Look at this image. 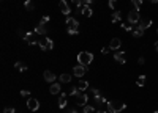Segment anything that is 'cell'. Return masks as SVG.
<instances>
[{
    "mask_svg": "<svg viewBox=\"0 0 158 113\" xmlns=\"http://www.w3.org/2000/svg\"><path fill=\"white\" fill-rule=\"evenodd\" d=\"M24 7H25L27 11H33V8H35V3H33L32 0H27V2L24 3Z\"/></svg>",
    "mask_w": 158,
    "mask_h": 113,
    "instance_id": "25",
    "label": "cell"
},
{
    "mask_svg": "<svg viewBox=\"0 0 158 113\" xmlns=\"http://www.w3.org/2000/svg\"><path fill=\"white\" fill-rule=\"evenodd\" d=\"M48 22H49V16H43L41 21H40V24H44V25H46Z\"/></svg>",
    "mask_w": 158,
    "mask_h": 113,
    "instance_id": "33",
    "label": "cell"
},
{
    "mask_svg": "<svg viewBox=\"0 0 158 113\" xmlns=\"http://www.w3.org/2000/svg\"><path fill=\"white\" fill-rule=\"evenodd\" d=\"M157 35H158V30H157Z\"/></svg>",
    "mask_w": 158,
    "mask_h": 113,
    "instance_id": "44",
    "label": "cell"
},
{
    "mask_svg": "<svg viewBox=\"0 0 158 113\" xmlns=\"http://www.w3.org/2000/svg\"><path fill=\"white\" fill-rule=\"evenodd\" d=\"M122 28H123V30H127V32H133L134 30V28H133V24H130V22H122Z\"/></svg>",
    "mask_w": 158,
    "mask_h": 113,
    "instance_id": "23",
    "label": "cell"
},
{
    "mask_svg": "<svg viewBox=\"0 0 158 113\" xmlns=\"http://www.w3.org/2000/svg\"><path fill=\"white\" fill-rule=\"evenodd\" d=\"M27 109L32 110V112H37L40 109L38 99H35V98H29V99H27Z\"/></svg>",
    "mask_w": 158,
    "mask_h": 113,
    "instance_id": "6",
    "label": "cell"
},
{
    "mask_svg": "<svg viewBox=\"0 0 158 113\" xmlns=\"http://www.w3.org/2000/svg\"><path fill=\"white\" fill-rule=\"evenodd\" d=\"M46 47H48V50L54 49V43H52V39H51V38H46Z\"/></svg>",
    "mask_w": 158,
    "mask_h": 113,
    "instance_id": "29",
    "label": "cell"
},
{
    "mask_svg": "<svg viewBox=\"0 0 158 113\" xmlns=\"http://www.w3.org/2000/svg\"><path fill=\"white\" fill-rule=\"evenodd\" d=\"M71 2H73V3H75V5H76V7H78V8H81V7H84L82 0H71Z\"/></svg>",
    "mask_w": 158,
    "mask_h": 113,
    "instance_id": "32",
    "label": "cell"
},
{
    "mask_svg": "<svg viewBox=\"0 0 158 113\" xmlns=\"http://www.w3.org/2000/svg\"><path fill=\"white\" fill-rule=\"evenodd\" d=\"M46 25H44V24H38L37 27H35V33H37V35H46Z\"/></svg>",
    "mask_w": 158,
    "mask_h": 113,
    "instance_id": "16",
    "label": "cell"
},
{
    "mask_svg": "<svg viewBox=\"0 0 158 113\" xmlns=\"http://www.w3.org/2000/svg\"><path fill=\"white\" fill-rule=\"evenodd\" d=\"M27 35L25 32H22V30H18V36H22V39H24V36Z\"/></svg>",
    "mask_w": 158,
    "mask_h": 113,
    "instance_id": "35",
    "label": "cell"
},
{
    "mask_svg": "<svg viewBox=\"0 0 158 113\" xmlns=\"http://www.w3.org/2000/svg\"><path fill=\"white\" fill-rule=\"evenodd\" d=\"M128 22H130V24H133V25H139V22H141V14H139L138 10H131V11L128 13Z\"/></svg>",
    "mask_w": 158,
    "mask_h": 113,
    "instance_id": "4",
    "label": "cell"
},
{
    "mask_svg": "<svg viewBox=\"0 0 158 113\" xmlns=\"http://www.w3.org/2000/svg\"><path fill=\"white\" fill-rule=\"evenodd\" d=\"M149 2H152V3H158V0H149Z\"/></svg>",
    "mask_w": 158,
    "mask_h": 113,
    "instance_id": "42",
    "label": "cell"
},
{
    "mask_svg": "<svg viewBox=\"0 0 158 113\" xmlns=\"http://www.w3.org/2000/svg\"><path fill=\"white\" fill-rule=\"evenodd\" d=\"M2 113H16V110H14V107H7Z\"/></svg>",
    "mask_w": 158,
    "mask_h": 113,
    "instance_id": "31",
    "label": "cell"
},
{
    "mask_svg": "<svg viewBox=\"0 0 158 113\" xmlns=\"http://www.w3.org/2000/svg\"><path fill=\"white\" fill-rule=\"evenodd\" d=\"M24 41L29 44V46H33V44H38V41L35 39V35H32V33H27L24 36Z\"/></svg>",
    "mask_w": 158,
    "mask_h": 113,
    "instance_id": "12",
    "label": "cell"
},
{
    "mask_svg": "<svg viewBox=\"0 0 158 113\" xmlns=\"http://www.w3.org/2000/svg\"><path fill=\"white\" fill-rule=\"evenodd\" d=\"M97 113H108V112H104V110H97Z\"/></svg>",
    "mask_w": 158,
    "mask_h": 113,
    "instance_id": "40",
    "label": "cell"
},
{
    "mask_svg": "<svg viewBox=\"0 0 158 113\" xmlns=\"http://www.w3.org/2000/svg\"><path fill=\"white\" fill-rule=\"evenodd\" d=\"M78 90L79 91H86V90H89V82H84V80H79L78 82Z\"/></svg>",
    "mask_w": 158,
    "mask_h": 113,
    "instance_id": "19",
    "label": "cell"
},
{
    "mask_svg": "<svg viewBox=\"0 0 158 113\" xmlns=\"http://www.w3.org/2000/svg\"><path fill=\"white\" fill-rule=\"evenodd\" d=\"M49 93H51V94H59V93H60V83H51Z\"/></svg>",
    "mask_w": 158,
    "mask_h": 113,
    "instance_id": "15",
    "label": "cell"
},
{
    "mask_svg": "<svg viewBox=\"0 0 158 113\" xmlns=\"http://www.w3.org/2000/svg\"><path fill=\"white\" fill-rule=\"evenodd\" d=\"M93 61V55L90 54V52H79L78 54V63L79 65H82V66H89L90 63Z\"/></svg>",
    "mask_w": 158,
    "mask_h": 113,
    "instance_id": "2",
    "label": "cell"
},
{
    "mask_svg": "<svg viewBox=\"0 0 158 113\" xmlns=\"http://www.w3.org/2000/svg\"><path fill=\"white\" fill-rule=\"evenodd\" d=\"M109 50H111L109 47H103V49H101V54H108Z\"/></svg>",
    "mask_w": 158,
    "mask_h": 113,
    "instance_id": "37",
    "label": "cell"
},
{
    "mask_svg": "<svg viewBox=\"0 0 158 113\" xmlns=\"http://www.w3.org/2000/svg\"><path fill=\"white\" fill-rule=\"evenodd\" d=\"M155 50H157V52H158V41L155 43Z\"/></svg>",
    "mask_w": 158,
    "mask_h": 113,
    "instance_id": "41",
    "label": "cell"
},
{
    "mask_svg": "<svg viewBox=\"0 0 158 113\" xmlns=\"http://www.w3.org/2000/svg\"><path fill=\"white\" fill-rule=\"evenodd\" d=\"M109 8L111 10H114V11H117V5H118V2H117V0H109Z\"/></svg>",
    "mask_w": 158,
    "mask_h": 113,
    "instance_id": "28",
    "label": "cell"
},
{
    "mask_svg": "<svg viewBox=\"0 0 158 113\" xmlns=\"http://www.w3.org/2000/svg\"><path fill=\"white\" fill-rule=\"evenodd\" d=\"M87 72V66H82V65H78L73 68V74H75L76 77H82L84 74Z\"/></svg>",
    "mask_w": 158,
    "mask_h": 113,
    "instance_id": "7",
    "label": "cell"
},
{
    "mask_svg": "<svg viewBox=\"0 0 158 113\" xmlns=\"http://www.w3.org/2000/svg\"><path fill=\"white\" fill-rule=\"evenodd\" d=\"M75 101L78 105H87V101H89V96L86 94V91L79 93L78 96H75Z\"/></svg>",
    "mask_w": 158,
    "mask_h": 113,
    "instance_id": "5",
    "label": "cell"
},
{
    "mask_svg": "<svg viewBox=\"0 0 158 113\" xmlns=\"http://www.w3.org/2000/svg\"><path fill=\"white\" fill-rule=\"evenodd\" d=\"M29 94H30L29 90H22V91H21V96H22V98H29Z\"/></svg>",
    "mask_w": 158,
    "mask_h": 113,
    "instance_id": "34",
    "label": "cell"
},
{
    "mask_svg": "<svg viewBox=\"0 0 158 113\" xmlns=\"http://www.w3.org/2000/svg\"><path fill=\"white\" fill-rule=\"evenodd\" d=\"M114 60L117 61V63H120V65H125V63H127V60H125V52H123V50H118V52H116Z\"/></svg>",
    "mask_w": 158,
    "mask_h": 113,
    "instance_id": "10",
    "label": "cell"
},
{
    "mask_svg": "<svg viewBox=\"0 0 158 113\" xmlns=\"http://www.w3.org/2000/svg\"><path fill=\"white\" fill-rule=\"evenodd\" d=\"M43 77H44V80H46V82H54L55 80V74H54V72H51V71H44Z\"/></svg>",
    "mask_w": 158,
    "mask_h": 113,
    "instance_id": "17",
    "label": "cell"
},
{
    "mask_svg": "<svg viewBox=\"0 0 158 113\" xmlns=\"http://www.w3.org/2000/svg\"><path fill=\"white\" fill-rule=\"evenodd\" d=\"M131 3H133V7L134 10H141V7H142V0H131Z\"/></svg>",
    "mask_w": 158,
    "mask_h": 113,
    "instance_id": "26",
    "label": "cell"
},
{
    "mask_svg": "<svg viewBox=\"0 0 158 113\" xmlns=\"http://www.w3.org/2000/svg\"><path fill=\"white\" fill-rule=\"evenodd\" d=\"M92 2H93V0H82V3H84V5H90Z\"/></svg>",
    "mask_w": 158,
    "mask_h": 113,
    "instance_id": "38",
    "label": "cell"
},
{
    "mask_svg": "<svg viewBox=\"0 0 158 113\" xmlns=\"http://www.w3.org/2000/svg\"><path fill=\"white\" fill-rule=\"evenodd\" d=\"M78 13H81L82 16H86V18H90V16L93 14V11H92V8H90V5H84V7L78 8Z\"/></svg>",
    "mask_w": 158,
    "mask_h": 113,
    "instance_id": "8",
    "label": "cell"
},
{
    "mask_svg": "<svg viewBox=\"0 0 158 113\" xmlns=\"http://www.w3.org/2000/svg\"><path fill=\"white\" fill-rule=\"evenodd\" d=\"M14 68H16L18 71H21V72L27 71V65H25V63H22V61H16V63H14Z\"/></svg>",
    "mask_w": 158,
    "mask_h": 113,
    "instance_id": "21",
    "label": "cell"
},
{
    "mask_svg": "<svg viewBox=\"0 0 158 113\" xmlns=\"http://www.w3.org/2000/svg\"><path fill=\"white\" fill-rule=\"evenodd\" d=\"M138 63H139V65H144V63H145V60H144V56H139V60H138Z\"/></svg>",
    "mask_w": 158,
    "mask_h": 113,
    "instance_id": "36",
    "label": "cell"
},
{
    "mask_svg": "<svg viewBox=\"0 0 158 113\" xmlns=\"http://www.w3.org/2000/svg\"><path fill=\"white\" fill-rule=\"evenodd\" d=\"M66 102H68V96L65 93H60V98H59V107L60 109H65L66 107Z\"/></svg>",
    "mask_w": 158,
    "mask_h": 113,
    "instance_id": "13",
    "label": "cell"
},
{
    "mask_svg": "<svg viewBox=\"0 0 158 113\" xmlns=\"http://www.w3.org/2000/svg\"><path fill=\"white\" fill-rule=\"evenodd\" d=\"M127 105L123 102H117V101H109L108 104H106V112L108 113H118L122 110H125Z\"/></svg>",
    "mask_w": 158,
    "mask_h": 113,
    "instance_id": "1",
    "label": "cell"
},
{
    "mask_svg": "<svg viewBox=\"0 0 158 113\" xmlns=\"http://www.w3.org/2000/svg\"><path fill=\"white\" fill-rule=\"evenodd\" d=\"M84 113H97V110L92 105H84Z\"/></svg>",
    "mask_w": 158,
    "mask_h": 113,
    "instance_id": "27",
    "label": "cell"
},
{
    "mask_svg": "<svg viewBox=\"0 0 158 113\" xmlns=\"http://www.w3.org/2000/svg\"><path fill=\"white\" fill-rule=\"evenodd\" d=\"M145 80H147V77H145V76H139L138 80H136V85H138V87H144Z\"/></svg>",
    "mask_w": 158,
    "mask_h": 113,
    "instance_id": "24",
    "label": "cell"
},
{
    "mask_svg": "<svg viewBox=\"0 0 158 113\" xmlns=\"http://www.w3.org/2000/svg\"><path fill=\"white\" fill-rule=\"evenodd\" d=\"M78 27H79L78 19L66 18V32H68V35H78Z\"/></svg>",
    "mask_w": 158,
    "mask_h": 113,
    "instance_id": "3",
    "label": "cell"
},
{
    "mask_svg": "<svg viewBox=\"0 0 158 113\" xmlns=\"http://www.w3.org/2000/svg\"><path fill=\"white\" fill-rule=\"evenodd\" d=\"M68 113H78V110H76V109H70Z\"/></svg>",
    "mask_w": 158,
    "mask_h": 113,
    "instance_id": "39",
    "label": "cell"
},
{
    "mask_svg": "<svg viewBox=\"0 0 158 113\" xmlns=\"http://www.w3.org/2000/svg\"><path fill=\"white\" fill-rule=\"evenodd\" d=\"M122 21V13L120 11H114V14L111 16V22L112 24H117V22Z\"/></svg>",
    "mask_w": 158,
    "mask_h": 113,
    "instance_id": "14",
    "label": "cell"
},
{
    "mask_svg": "<svg viewBox=\"0 0 158 113\" xmlns=\"http://www.w3.org/2000/svg\"><path fill=\"white\" fill-rule=\"evenodd\" d=\"M144 32H145V30H142V28H141V27L138 25V27H136V28H134V30L131 32V35H133L134 38H141V36L144 35Z\"/></svg>",
    "mask_w": 158,
    "mask_h": 113,
    "instance_id": "20",
    "label": "cell"
},
{
    "mask_svg": "<svg viewBox=\"0 0 158 113\" xmlns=\"http://www.w3.org/2000/svg\"><path fill=\"white\" fill-rule=\"evenodd\" d=\"M150 25H152V21L150 19H141V22H139V27L142 28V30H147Z\"/></svg>",
    "mask_w": 158,
    "mask_h": 113,
    "instance_id": "18",
    "label": "cell"
},
{
    "mask_svg": "<svg viewBox=\"0 0 158 113\" xmlns=\"http://www.w3.org/2000/svg\"><path fill=\"white\" fill-rule=\"evenodd\" d=\"M59 7H60V11H62V14H65V16H68V14H70V11H71V8L68 7V3H66V2H65V0H60Z\"/></svg>",
    "mask_w": 158,
    "mask_h": 113,
    "instance_id": "11",
    "label": "cell"
},
{
    "mask_svg": "<svg viewBox=\"0 0 158 113\" xmlns=\"http://www.w3.org/2000/svg\"><path fill=\"white\" fill-rule=\"evenodd\" d=\"M38 44H40V47H41V50H48V47H46V38H43L41 41H38Z\"/></svg>",
    "mask_w": 158,
    "mask_h": 113,
    "instance_id": "30",
    "label": "cell"
},
{
    "mask_svg": "<svg viewBox=\"0 0 158 113\" xmlns=\"http://www.w3.org/2000/svg\"><path fill=\"white\" fill-rule=\"evenodd\" d=\"M60 82L62 83H70L71 82V74H66V72H65V74H62L60 76Z\"/></svg>",
    "mask_w": 158,
    "mask_h": 113,
    "instance_id": "22",
    "label": "cell"
},
{
    "mask_svg": "<svg viewBox=\"0 0 158 113\" xmlns=\"http://www.w3.org/2000/svg\"><path fill=\"white\" fill-rule=\"evenodd\" d=\"M154 113H158V110H157V112H154Z\"/></svg>",
    "mask_w": 158,
    "mask_h": 113,
    "instance_id": "43",
    "label": "cell"
},
{
    "mask_svg": "<svg viewBox=\"0 0 158 113\" xmlns=\"http://www.w3.org/2000/svg\"><path fill=\"white\" fill-rule=\"evenodd\" d=\"M120 46H122V41H120L118 38H112L111 43L108 44V47H109L111 50H118V49H120Z\"/></svg>",
    "mask_w": 158,
    "mask_h": 113,
    "instance_id": "9",
    "label": "cell"
}]
</instances>
